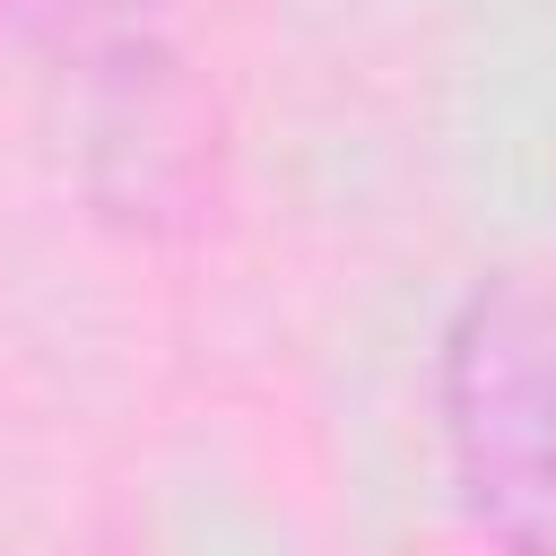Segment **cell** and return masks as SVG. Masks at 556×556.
I'll list each match as a JSON object with an SVG mask.
<instances>
[{
  "instance_id": "cell-2",
  "label": "cell",
  "mask_w": 556,
  "mask_h": 556,
  "mask_svg": "<svg viewBox=\"0 0 556 556\" xmlns=\"http://www.w3.org/2000/svg\"><path fill=\"white\" fill-rule=\"evenodd\" d=\"M43 43H130L165 0H9Z\"/></svg>"
},
{
  "instance_id": "cell-1",
  "label": "cell",
  "mask_w": 556,
  "mask_h": 556,
  "mask_svg": "<svg viewBox=\"0 0 556 556\" xmlns=\"http://www.w3.org/2000/svg\"><path fill=\"white\" fill-rule=\"evenodd\" d=\"M460 513L504 556H556V287L478 278L434 356Z\"/></svg>"
}]
</instances>
